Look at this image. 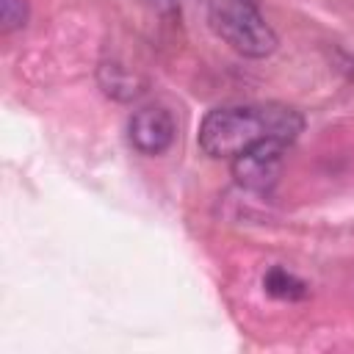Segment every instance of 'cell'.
I'll list each match as a JSON object with an SVG mask.
<instances>
[{"label": "cell", "instance_id": "cell-1", "mask_svg": "<svg viewBox=\"0 0 354 354\" xmlns=\"http://www.w3.org/2000/svg\"><path fill=\"white\" fill-rule=\"evenodd\" d=\"M301 127V113L288 105H224L213 108L202 119L199 147L210 158H238L241 152L271 138L293 144Z\"/></svg>", "mask_w": 354, "mask_h": 354}, {"label": "cell", "instance_id": "cell-2", "mask_svg": "<svg viewBox=\"0 0 354 354\" xmlns=\"http://www.w3.org/2000/svg\"><path fill=\"white\" fill-rule=\"evenodd\" d=\"M210 28L241 55L266 58L277 50V33L252 0H210Z\"/></svg>", "mask_w": 354, "mask_h": 354}, {"label": "cell", "instance_id": "cell-3", "mask_svg": "<svg viewBox=\"0 0 354 354\" xmlns=\"http://www.w3.org/2000/svg\"><path fill=\"white\" fill-rule=\"evenodd\" d=\"M288 147H290L288 141L271 138V141H263V144L241 152L238 158H232V177H235V183L241 188L257 191V194H266L268 188H274Z\"/></svg>", "mask_w": 354, "mask_h": 354}, {"label": "cell", "instance_id": "cell-4", "mask_svg": "<svg viewBox=\"0 0 354 354\" xmlns=\"http://www.w3.org/2000/svg\"><path fill=\"white\" fill-rule=\"evenodd\" d=\"M130 144L141 155H160L174 141V119L163 105H144L130 116Z\"/></svg>", "mask_w": 354, "mask_h": 354}, {"label": "cell", "instance_id": "cell-5", "mask_svg": "<svg viewBox=\"0 0 354 354\" xmlns=\"http://www.w3.org/2000/svg\"><path fill=\"white\" fill-rule=\"evenodd\" d=\"M263 288H266L271 296H277V299H288V301H293V299H301V296L307 293L304 282H301L299 277H293L290 271L279 268V266L268 268V274L263 277Z\"/></svg>", "mask_w": 354, "mask_h": 354}, {"label": "cell", "instance_id": "cell-6", "mask_svg": "<svg viewBox=\"0 0 354 354\" xmlns=\"http://www.w3.org/2000/svg\"><path fill=\"white\" fill-rule=\"evenodd\" d=\"M0 19H3V30L6 33L22 28L28 22V6H25V0H0Z\"/></svg>", "mask_w": 354, "mask_h": 354}, {"label": "cell", "instance_id": "cell-7", "mask_svg": "<svg viewBox=\"0 0 354 354\" xmlns=\"http://www.w3.org/2000/svg\"><path fill=\"white\" fill-rule=\"evenodd\" d=\"M147 3H149L152 8H158V11H171L180 0H147Z\"/></svg>", "mask_w": 354, "mask_h": 354}]
</instances>
